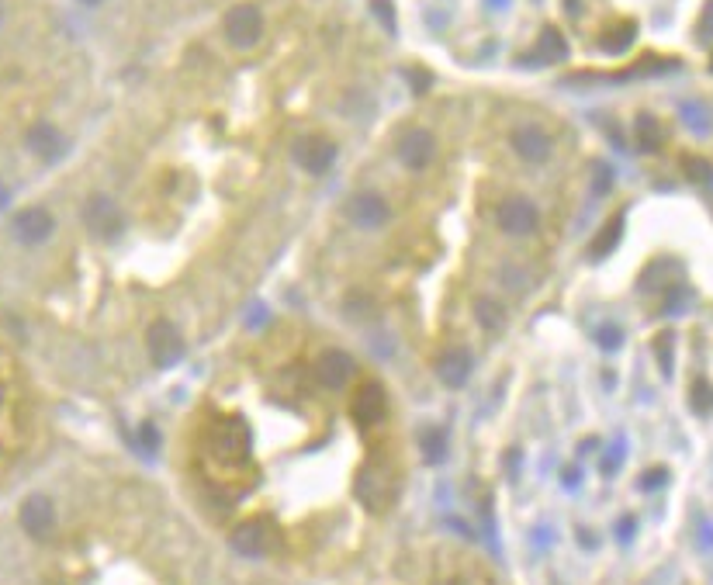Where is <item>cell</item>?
Listing matches in <instances>:
<instances>
[{
    "label": "cell",
    "mask_w": 713,
    "mask_h": 585,
    "mask_svg": "<svg viewBox=\"0 0 713 585\" xmlns=\"http://www.w3.org/2000/svg\"><path fill=\"white\" fill-rule=\"evenodd\" d=\"M385 489H388V478H385V471H378V468H367L364 475L357 478V499L364 502L367 509H381L385 506Z\"/></svg>",
    "instance_id": "2e32d148"
},
{
    "label": "cell",
    "mask_w": 713,
    "mask_h": 585,
    "mask_svg": "<svg viewBox=\"0 0 713 585\" xmlns=\"http://www.w3.org/2000/svg\"><path fill=\"white\" fill-rule=\"evenodd\" d=\"M0 399H4V385H0Z\"/></svg>",
    "instance_id": "d6a6232c"
},
{
    "label": "cell",
    "mask_w": 713,
    "mask_h": 585,
    "mask_svg": "<svg viewBox=\"0 0 713 585\" xmlns=\"http://www.w3.org/2000/svg\"><path fill=\"white\" fill-rule=\"evenodd\" d=\"M665 478H669V475H665V471H662V468L648 471V475H644V478H641V489H644V492H655V489H658V485H665Z\"/></svg>",
    "instance_id": "484cf974"
},
{
    "label": "cell",
    "mask_w": 713,
    "mask_h": 585,
    "mask_svg": "<svg viewBox=\"0 0 713 585\" xmlns=\"http://www.w3.org/2000/svg\"><path fill=\"white\" fill-rule=\"evenodd\" d=\"M444 447H447L444 430H426L423 433V454H426V461L430 464H437L440 457H444Z\"/></svg>",
    "instance_id": "603a6c76"
},
{
    "label": "cell",
    "mask_w": 713,
    "mask_h": 585,
    "mask_svg": "<svg viewBox=\"0 0 713 585\" xmlns=\"http://www.w3.org/2000/svg\"><path fill=\"white\" fill-rule=\"evenodd\" d=\"M395 153H399V160L409 170H426L433 160H437V139H433L430 129H405L399 135Z\"/></svg>",
    "instance_id": "8992f818"
},
{
    "label": "cell",
    "mask_w": 713,
    "mask_h": 585,
    "mask_svg": "<svg viewBox=\"0 0 713 585\" xmlns=\"http://www.w3.org/2000/svg\"><path fill=\"white\" fill-rule=\"evenodd\" d=\"M475 371V360L464 347H447L444 354L437 357V378L444 381L447 388H464Z\"/></svg>",
    "instance_id": "9a60e30c"
},
{
    "label": "cell",
    "mask_w": 713,
    "mask_h": 585,
    "mask_svg": "<svg viewBox=\"0 0 713 585\" xmlns=\"http://www.w3.org/2000/svg\"><path fill=\"white\" fill-rule=\"evenodd\" d=\"M80 4H101V0H80Z\"/></svg>",
    "instance_id": "4dcf8cb0"
},
{
    "label": "cell",
    "mask_w": 713,
    "mask_h": 585,
    "mask_svg": "<svg viewBox=\"0 0 713 585\" xmlns=\"http://www.w3.org/2000/svg\"><path fill=\"white\" fill-rule=\"evenodd\" d=\"M371 7L378 11V18L385 21L388 28H395V7H392V0H371Z\"/></svg>",
    "instance_id": "d4e9b609"
},
{
    "label": "cell",
    "mask_w": 713,
    "mask_h": 585,
    "mask_svg": "<svg viewBox=\"0 0 713 585\" xmlns=\"http://www.w3.org/2000/svg\"><path fill=\"white\" fill-rule=\"evenodd\" d=\"M0 25H4V4H0Z\"/></svg>",
    "instance_id": "1f68e13d"
},
{
    "label": "cell",
    "mask_w": 713,
    "mask_h": 585,
    "mask_svg": "<svg viewBox=\"0 0 713 585\" xmlns=\"http://www.w3.org/2000/svg\"><path fill=\"white\" fill-rule=\"evenodd\" d=\"M25 146L32 149L39 160L45 163H56L66 156V149H70V142H66V135L56 129V125L49 122H35L32 129L25 132Z\"/></svg>",
    "instance_id": "8fae6325"
},
{
    "label": "cell",
    "mask_w": 713,
    "mask_h": 585,
    "mask_svg": "<svg viewBox=\"0 0 713 585\" xmlns=\"http://www.w3.org/2000/svg\"><path fill=\"white\" fill-rule=\"evenodd\" d=\"M315 378H319L322 388L340 392V388H347L357 378V360L347 350H326V354L315 360Z\"/></svg>",
    "instance_id": "ba28073f"
},
{
    "label": "cell",
    "mask_w": 713,
    "mask_h": 585,
    "mask_svg": "<svg viewBox=\"0 0 713 585\" xmlns=\"http://www.w3.org/2000/svg\"><path fill=\"white\" fill-rule=\"evenodd\" d=\"M682 170H686V177L696 180V184H713V167L703 156H689V160L682 163Z\"/></svg>",
    "instance_id": "7402d4cb"
},
{
    "label": "cell",
    "mask_w": 713,
    "mask_h": 585,
    "mask_svg": "<svg viewBox=\"0 0 713 585\" xmlns=\"http://www.w3.org/2000/svg\"><path fill=\"white\" fill-rule=\"evenodd\" d=\"M347 212H350V219L360 225V229H378V225L388 222L392 208H388V201L381 198L378 191H357L354 198H350Z\"/></svg>",
    "instance_id": "5bb4252c"
},
{
    "label": "cell",
    "mask_w": 713,
    "mask_h": 585,
    "mask_svg": "<svg viewBox=\"0 0 713 585\" xmlns=\"http://www.w3.org/2000/svg\"><path fill=\"white\" fill-rule=\"evenodd\" d=\"M634 139H637V146H641L644 153H655V149H662L665 132H662V125H658V118L655 115H641V118H637Z\"/></svg>",
    "instance_id": "ac0fdd59"
},
{
    "label": "cell",
    "mask_w": 713,
    "mask_h": 585,
    "mask_svg": "<svg viewBox=\"0 0 713 585\" xmlns=\"http://www.w3.org/2000/svg\"><path fill=\"white\" fill-rule=\"evenodd\" d=\"M634 42H637V21H620L617 28L603 32V39H599V45H603L610 56H620V52H627Z\"/></svg>",
    "instance_id": "e0dca14e"
},
{
    "label": "cell",
    "mask_w": 713,
    "mask_h": 585,
    "mask_svg": "<svg viewBox=\"0 0 713 585\" xmlns=\"http://www.w3.org/2000/svg\"><path fill=\"white\" fill-rule=\"evenodd\" d=\"M599 343H603V347H617L620 343V329H603V333H599Z\"/></svg>",
    "instance_id": "83f0119b"
},
{
    "label": "cell",
    "mask_w": 713,
    "mask_h": 585,
    "mask_svg": "<svg viewBox=\"0 0 713 585\" xmlns=\"http://www.w3.org/2000/svg\"><path fill=\"white\" fill-rule=\"evenodd\" d=\"M291 153H295L298 167H302L305 174H312V177H322L336 163V146L329 139H322V135H302Z\"/></svg>",
    "instance_id": "52a82bcc"
},
{
    "label": "cell",
    "mask_w": 713,
    "mask_h": 585,
    "mask_svg": "<svg viewBox=\"0 0 713 585\" xmlns=\"http://www.w3.org/2000/svg\"><path fill=\"white\" fill-rule=\"evenodd\" d=\"M229 544L236 547V554L264 558V554H270L277 544H281V534H277L274 520H267V516H253V520H243L236 530H232Z\"/></svg>",
    "instance_id": "6da1fadb"
},
{
    "label": "cell",
    "mask_w": 713,
    "mask_h": 585,
    "mask_svg": "<svg viewBox=\"0 0 713 585\" xmlns=\"http://www.w3.org/2000/svg\"><path fill=\"white\" fill-rule=\"evenodd\" d=\"M350 412H354V423L357 426H374L388 416V395L381 385H360L354 402H350Z\"/></svg>",
    "instance_id": "4fadbf2b"
},
{
    "label": "cell",
    "mask_w": 713,
    "mask_h": 585,
    "mask_svg": "<svg viewBox=\"0 0 713 585\" xmlns=\"http://www.w3.org/2000/svg\"><path fill=\"white\" fill-rule=\"evenodd\" d=\"M620 236H624V215H613L610 225H606V229L596 236V243H592L589 257H592V260H603L606 253H613V250H617Z\"/></svg>",
    "instance_id": "d6986e66"
},
{
    "label": "cell",
    "mask_w": 713,
    "mask_h": 585,
    "mask_svg": "<svg viewBox=\"0 0 713 585\" xmlns=\"http://www.w3.org/2000/svg\"><path fill=\"white\" fill-rule=\"evenodd\" d=\"M693 405H696L700 416H707V412L713 409V388L707 385V381H696L693 385Z\"/></svg>",
    "instance_id": "cb8c5ba5"
},
{
    "label": "cell",
    "mask_w": 713,
    "mask_h": 585,
    "mask_svg": "<svg viewBox=\"0 0 713 585\" xmlns=\"http://www.w3.org/2000/svg\"><path fill=\"white\" fill-rule=\"evenodd\" d=\"M225 39L236 49H253L260 39H264V14L253 4H236L229 14H225Z\"/></svg>",
    "instance_id": "7a4b0ae2"
},
{
    "label": "cell",
    "mask_w": 713,
    "mask_h": 585,
    "mask_svg": "<svg viewBox=\"0 0 713 585\" xmlns=\"http://www.w3.org/2000/svg\"><path fill=\"white\" fill-rule=\"evenodd\" d=\"M142 444H146L149 450H153V447H156V430H153V426H149V423H146V426H142Z\"/></svg>",
    "instance_id": "f1b7e54d"
},
{
    "label": "cell",
    "mask_w": 713,
    "mask_h": 585,
    "mask_svg": "<svg viewBox=\"0 0 713 585\" xmlns=\"http://www.w3.org/2000/svg\"><path fill=\"white\" fill-rule=\"evenodd\" d=\"M146 350H149V357H153V364L167 371V367H174L177 360L184 357V336H180V329L174 322L156 319L146 333Z\"/></svg>",
    "instance_id": "277c9868"
},
{
    "label": "cell",
    "mask_w": 713,
    "mask_h": 585,
    "mask_svg": "<svg viewBox=\"0 0 713 585\" xmlns=\"http://www.w3.org/2000/svg\"><path fill=\"white\" fill-rule=\"evenodd\" d=\"M509 142H513V153L527 163H547L554 153L551 135L540 129V125H520V129H513V135H509Z\"/></svg>",
    "instance_id": "9c48e42d"
},
{
    "label": "cell",
    "mask_w": 713,
    "mask_h": 585,
    "mask_svg": "<svg viewBox=\"0 0 713 585\" xmlns=\"http://www.w3.org/2000/svg\"><path fill=\"white\" fill-rule=\"evenodd\" d=\"M11 229H14V236H18L21 243L39 246V243H45V239L52 236V229H56V222H52V215L45 212L42 205H32V208H21V212L14 215Z\"/></svg>",
    "instance_id": "7c38bea8"
},
{
    "label": "cell",
    "mask_w": 713,
    "mask_h": 585,
    "mask_svg": "<svg viewBox=\"0 0 713 585\" xmlns=\"http://www.w3.org/2000/svg\"><path fill=\"white\" fill-rule=\"evenodd\" d=\"M700 35L703 39H713V0L703 7V21H700Z\"/></svg>",
    "instance_id": "4316f807"
},
{
    "label": "cell",
    "mask_w": 713,
    "mask_h": 585,
    "mask_svg": "<svg viewBox=\"0 0 713 585\" xmlns=\"http://www.w3.org/2000/svg\"><path fill=\"white\" fill-rule=\"evenodd\" d=\"M565 56H568V45L561 39V32L558 28H544L537 42V59L540 63H561Z\"/></svg>",
    "instance_id": "ffe728a7"
},
{
    "label": "cell",
    "mask_w": 713,
    "mask_h": 585,
    "mask_svg": "<svg viewBox=\"0 0 713 585\" xmlns=\"http://www.w3.org/2000/svg\"><path fill=\"white\" fill-rule=\"evenodd\" d=\"M21 527H25L28 537L35 540H45L52 534V527H56V506H52V499H45V495H28L25 502H21Z\"/></svg>",
    "instance_id": "30bf717a"
},
{
    "label": "cell",
    "mask_w": 713,
    "mask_h": 585,
    "mask_svg": "<svg viewBox=\"0 0 713 585\" xmlns=\"http://www.w3.org/2000/svg\"><path fill=\"white\" fill-rule=\"evenodd\" d=\"M84 225L97 239H118L125 232V219L108 194H90L84 205Z\"/></svg>",
    "instance_id": "3957f363"
},
{
    "label": "cell",
    "mask_w": 713,
    "mask_h": 585,
    "mask_svg": "<svg viewBox=\"0 0 713 585\" xmlns=\"http://www.w3.org/2000/svg\"><path fill=\"white\" fill-rule=\"evenodd\" d=\"M495 222H499V229L509 232V236H530L540 225V212L534 201L527 198H506L495 208Z\"/></svg>",
    "instance_id": "5b68a950"
},
{
    "label": "cell",
    "mask_w": 713,
    "mask_h": 585,
    "mask_svg": "<svg viewBox=\"0 0 713 585\" xmlns=\"http://www.w3.org/2000/svg\"><path fill=\"white\" fill-rule=\"evenodd\" d=\"M475 319L482 322L485 329H499L502 319H506V312H502V305L495 302V298H478V302H475Z\"/></svg>",
    "instance_id": "44dd1931"
},
{
    "label": "cell",
    "mask_w": 713,
    "mask_h": 585,
    "mask_svg": "<svg viewBox=\"0 0 713 585\" xmlns=\"http://www.w3.org/2000/svg\"><path fill=\"white\" fill-rule=\"evenodd\" d=\"M7 201H11V191H7L4 180H0V208H7Z\"/></svg>",
    "instance_id": "f546056e"
}]
</instances>
